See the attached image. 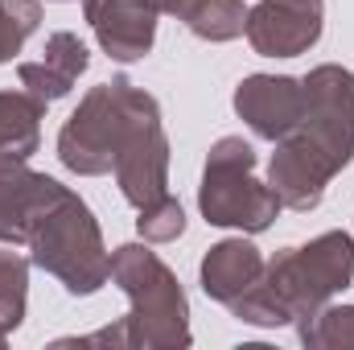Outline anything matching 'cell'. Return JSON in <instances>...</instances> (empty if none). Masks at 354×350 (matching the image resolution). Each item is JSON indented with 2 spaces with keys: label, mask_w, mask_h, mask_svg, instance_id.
I'll use <instances>...</instances> for the list:
<instances>
[{
  "label": "cell",
  "mask_w": 354,
  "mask_h": 350,
  "mask_svg": "<svg viewBox=\"0 0 354 350\" xmlns=\"http://www.w3.org/2000/svg\"><path fill=\"white\" fill-rule=\"evenodd\" d=\"M185 25H189L198 37L227 42V37L243 33V4H239V0H198V4L185 12Z\"/></svg>",
  "instance_id": "cell-14"
},
{
  "label": "cell",
  "mask_w": 354,
  "mask_h": 350,
  "mask_svg": "<svg viewBox=\"0 0 354 350\" xmlns=\"http://www.w3.org/2000/svg\"><path fill=\"white\" fill-rule=\"evenodd\" d=\"M29 243H33V260L46 272H54L71 293H95L111 276V260L103 256L91 210L71 190H58V198L37 214Z\"/></svg>",
  "instance_id": "cell-3"
},
{
  "label": "cell",
  "mask_w": 354,
  "mask_h": 350,
  "mask_svg": "<svg viewBox=\"0 0 354 350\" xmlns=\"http://www.w3.org/2000/svg\"><path fill=\"white\" fill-rule=\"evenodd\" d=\"M58 181L29 174L21 161H0V239H29L37 214L58 198Z\"/></svg>",
  "instance_id": "cell-10"
},
{
  "label": "cell",
  "mask_w": 354,
  "mask_h": 350,
  "mask_svg": "<svg viewBox=\"0 0 354 350\" xmlns=\"http://www.w3.org/2000/svg\"><path fill=\"white\" fill-rule=\"evenodd\" d=\"M256 153L252 145L227 136L214 145L210 161H206V181H202V210L210 223L218 227H248V231H264L280 210L276 190H264L256 177Z\"/></svg>",
  "instance_id": "cell-5"
},
{
  "label": "cell",
  "mask_w": 354,
  "mask_h": 350,
  "mask_svg": "<svg viewBox=\"0 0 354 350\" xmlns=\"http://www.w3.org/2000/svg\"><path fill=\"white\" fill-rule=\"evenodd\" d=\"M157 0H87V21L95 25L103 50L120 62L145 58L157 29Z\"/></svg>",
  "instance_id": "cell-8"
},
{
  "label": "cell",
  "mask_w": 354,
  "mask_h": 350,
  "mask_svg": "<svg viewBox=\"0 0 354 350\" xmlns=\"http://www.w3.org/2000/svg\"><path fill=\"white\" fill-rule=\"evenodd\" d=\"M37 0H0V62L21 50V42L37 29Z\"/></svg>",
  "instance_id": "cell-15"
},
{
  "label": "cell",
  "mask_w": 354,
  "mask_h": 350,
  "mask_svg": "<svg viewBox=\"0 0 354 350\" xmlns=\"http://www.w3.org/2000/svg\"><path fill=\"white\" fill-rule=\"evenodd\" d=\"M149 103V95L132 91V83L115 79L103 83L87 95V103L71 116V124L58 136V153L75 174H107L128 140L132 120L140 116V107Z\"/></svg>",
  "instance_id": "cell-4"
},
{
  "label": "cell",
  "mask_w": 354,
  "mask_h": 350,
  "mask_svg": "<svg viewBox=\"0 0 354 350\" xmlns=\"http://www.w3.org/2000/svg\"><path fill=\"white\" fill-rule=\"evenodd\" d=\"M83 4H87V0H83Z\"/></svg>",
  "instance_id": "cell-18"
},
{
  "label": "cell",
  "mask_w": 354,
  "mask_h": 350,
  "mask_svg": "<svg viewBox=\"0 0 354 350\" xmlns=\"http://www.w3.org/2000/svg\"><path fill=\"white\" fill-rule=\"evenodd\" d=\"M37 120L41 99L25 95H0V161H25L37 149Z\"/></svg>",
  "instance_id": "cell-13"
},
{
  "label": "cell",
  "mask_w": 354,
  "mask_h": 350,
  "mask_svg": "<svg viewBox=\"0 0 354 350\" xmlns=\"http://www.w3.org/2000/svg\"><path fill=\"white\" fill-rule=\"evenodd\" d=\"M235 107L239 116L268 140H284L301 111H305V83L297 79H272V75H256L248 83H239V95H235Z\"/></svg>",
  "instance_id": "cell-9"
},
{
  "label": "cell",
  "mask_w": 354,
  "mask_h": 350,
  "mask_svg": "<svg viewBox=\"0 0 354 350\" xmlns=\"http://www.w3.org/2000/svg\"><path fill=\"white\" fill-rule=\"evenodd\" d=\"M181 227H185V219H181V206H177L169 194H165L161 202H153V206H145V210H140V235H145V239H157V243H165V239L181 235Z\"/></svg>",
  "instance_id": "cell-17"
},
{
  "label": "cell",
  "mask_w": 354,
  "mask_h": 350,
  "mask_svg": "<svg viewBox=\"0 0 354 350\" xmlns=\"http://www.w3.org/2000/svg\"><path fill=\"white\" fill-rule=\"evenodd\" d=\"M354 280V243L346 235H322L309 248H288L272 264L268 288H248L231 309L243 322L256 326H280L301 317L305 309L322 305L330 293L346 288Z\"/></svg>",
  "instance_id": "cell-2"
},
{
  "label": "cell",
  "mask_w": 354,
  "mask_h": 350,
  "mask_svg": "<svg viewBox=\"0 0 354 350\" xmlns=\"http://www.w3.org/2000/svg\"><path fill=\"white\" fill-rule=\"evenodd\" d=\"M260 256L252 243L243 239H231V243H218L210 248V256L202 260V288L214 297V301H239L248 288L260 284Z\"/></svg>",
  "instance_id": "cell-12"
},
{
  "label": "cell",
  "mask_w": 354,
  "mask_h": 350,
  "mask_svg": "<svg viewBox=\"0 0 354 350\" xmlns=\"http://www.w3.org/2000/svg\"><path fill=\"white\" fill-rule=\"evenodd\" d=\"M21 309H25V260L0 252V334L21 322Z\"/></svg>",
  "instance_id": "cell-16"
},
{
  "label": "cell",
  "mask_w": 354,
  "mask_h": 350,
  "mask_svg": "<svg viewBox=\"0 0 354 350\" xmlns=\"http://www.w3.org/2000/svg\"><path fill=\"white\" fill-rule=\"evenodd\" d=\"M354 153V79L342 66H322L305 79V111L272 157V190L280 206L309 210L326 181Z\"/></svg>",
  "instance_id": "cell-1"
},
{
  "label": "cell",
  "mask_w": 354,
  "mask_h": 350,
  "mask_svg": "<svg viewBox=\"0 0 354 350\" xmlns=\"http://www.w3.org/2000/svg\"><path fill=\"white\" fill-rule=\"evenodd\" d=\"M322 33V0H264L248 17V37L268 58L305 54Z\"/></svg>",
  "instance_id": "cell-7"
},
{
  "label": "cell",
  "mask_w": 354,
  "mask_h": 350,
  "mask_svg": "<svg viewBox=\"0 0 354 350\" xmlns=\"http://www.w3.org/2000/svg\"><path fill=\"white\" fill-rule=\"evenodd\" d=\"M111 276L128 288V297L136 301L132 322L136 342H185V297L169 276V268L145 248H120L111 260Z\"/></svg>",
  "instance_id": "cell-6"
},
{
  "label": "cell",
  "mask_w": 354,
  "mask_h": 350,
  "mask_svg": "<svg viewBox=\"0 0 354 350\" xmlns=\"http://www.w3.org/2000/svg\"><path fill=\"white\" fill-rule=\"evenodd\" d=\"M83 71H87V46L75 33H54L46 42V58L41 62H21V83L41 103H50V99H62L75 87V79Z\"/></svg>",
  "instance_id": "cell-11"
}]
</instances>
